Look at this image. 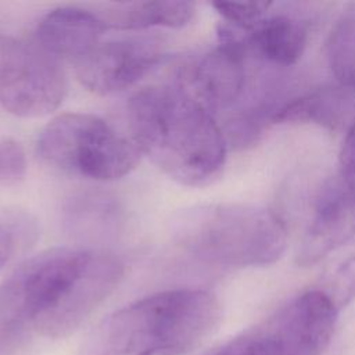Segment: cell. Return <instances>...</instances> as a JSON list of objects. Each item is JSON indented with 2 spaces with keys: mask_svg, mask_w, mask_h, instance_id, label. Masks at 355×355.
Segmentation results:
<instances>
[{
  "mask_svg": "<svg viewBox=\"0 0 355 355\" xmlns=\"http://www.w3.org/2000/svg\"><path fill=\"white\" fill-rule=\"evenodd\" d=\"M123 273L118 257L89 248L57 247L25 259L0 283V347L29 331L46 338L69 336Z\"/></svg>",
  "mask_w": 355,
  "mask_h": 355,
  "instance_id": "obj_1",
  "label": "cell"
},
{
  "mask_svg": "<svg viewBox=\"0 0 355 355\" xmlns=\"http://www.w3.org/2000/svg\"><path fill=\"white\" fill-rule=\"evenodd\" d=\"M133 143L180 184L215 182L226 162V137L216 122L180 86L155 85L136 92L128 105Z\"/></svg>",
  "mask_w": 355,
  "mask_h": 355,
  "instance_id": "obj_2",
  "label": "cell"
},
{
  "mask_svg": "<svg viewBox=\"0 0 355 355\" xmlns=\"http://www.w3.org/2000/svg\"><path fill=\"white\" fill-rule=\"evenodd\" d=\"M220 316L211 291L155 293L108 315L87 336L80 355H186L216 329Z\"/></svg>",
  "mask_w": 355,
  "mask_h": 355,
  "instance_id": "obj_3",
  "label": "cell"
},
{
  "mask_svg": "<svg viewBox=\"0 0 355 355\" xmlns=\"http://www.w3.org/2000/svg\"><path fill=\"white\" fill-rule=\"evenodd\" d=\"M175 243L205 263L265 266L287 247V227L273 211L247 204H212L183 211L172 223Z\"/></svg>",
  "mask_w": 355,
  "mask_h": 355,
  "instance_id": "obj_4",
  "label": "cell"
},
{
  "mask_svg": "<svg viewBox=\"0 0 355 355\" xmlns=\"http://www.w3.org/2000/svg\"><path fill=\"white\" fill-rule=\"evenodd\" d=\"M40 157L50 165L93 180H115L133 171L140 151L107 122L90 114L54 118L37 140Z\"/></svg>",
  "mask_w": 355,
  "mask_h": 355,
  "instance_id": "obj_5",
  "label": "cell"
},
{
  "mask_svg": "<svg viewBox=\"0 0 355 355\" xmlns=\"http://www.w3.org/2000/svg\"><path fill=\"white\" fill-rule=\"evenodd\" d=\"M338 309L320 290H309L208 355H323Z\"/></svg>",
  "mask_w": 355,
  "mask_h": 355,
  "instance_id": "obj_6",
  "label": "cell"
},
{
  "mask_svg": "<svg viewBox=\"0 0 355 355\" xmlns=\"http://www.w3.org/2000/svg\"><path fill=\"white\" fill-rule=\"evenodd\" d=\"M67 76L54 54L36 39H18L0 54V104L12 115L37 118L58 108Z\"/></svg>",
  "mask_w": 355,
  "mask_h": 355,
  "instance_id": "obj_7",
  "label": "cell"
},
{
  "mask_svg": "<svg viewBox=\"0 0 355 355\" xmlns=\"http://www.w3.org/2000/svg\"><path fill=\"white\" fill-rule=\"evenodd\" d=\"M219 44L187 65L182 76L186 90L209 114L229 111L241 98L247 83V49L239 31L227 24L218 28Z\"/></svg>",
  "mask_w": 355,
  "mask_h": 355,
  "instance_id": "obj_8",
  "label": "cell"
},
{
  "mask_svg": "<svg viewBox=\"0 0 355 355\" xmlns=\"http://www.w3.org/2000/svg\"><path fill=\"white\" fill-rule=\"evenodd\" d=\"M162 58L164 47L153 37L100 42L75 62L76 76L93 93L110 94L135 85Z\"/></svg>",
  "mask_w": 355,
  "mask_h": 355,
  "instance_id": "obj_9",
  "label": "cell"
},
{
  "mask_svg": "<svg viewBox=\"0 0 355 355\" xmlns=\"http://www.w3.org/2000/svg\"><path fill=\"white\" fill-rule=\"evenodd\" d=\"M355 237V173H341L322 190L297 252L306 268Z\"/></svg>",
  "mask_w": 355,
  "mask_h": 355,
  "instance_id": "obj_10",
  "label": "cell"
},
{
  "mask_svg": "<svg viewBox=\"0 0 355 355\" xmlns=\"http://www.w3.org/2000/svg\"><path fill=\"white\" fill-rule=\"evenodd\" d=\"M105 29L98 14L78 7H60L43 17L35 39L57 58L76 62L100 43Z\"/></svg>",
  "mask_w": 355,
  "mask_h": 355,
  "instance_id": "obj_11",
  "label": "cell"
},
{
  "mask_svg": "<svg viewBox=\"0 0 355 355\" xmlns=\"http://www.w3.org/2000/svg\"><path fill=\"white\" fill-rule=\"evenodd\" d=\"M248 54L277 65L295 64L306 46V31L287 15L262 18L248 31H240Z\"/></svg>",
  "mask_w": 355,
  "mask_h": 355,
  "instance_id": "obj_12",
  "label": "cell"
},
{
  "mask_svg": "<svg viewBox=\"0 0 355 355\" xmlns=\"http://www.w3.org/2000/svg\"><path fill=\"white\" fill-rule=\"evenodd\" d=\"M196 15L190 1H128L105 6L98 14L105 26L115 29H147L154 26L182 28Z\"/></svg>",
  "mask_w": 355,
  "mask_h": 355,
  "instance_id": "obj_13",
  "label": "cell"
},
{
  "mask_svg": "<svg viewBox=\"0 0 355 355\" xmlns=\"http://www.w3.org/2000/svg\"><path fill=\"white\" fill-rule=\"evenodd\" d=\"M119 207L105 194L86 193L72 197L65 208V223L73 234L103 237L119 223Z\"/></svg>",
  "mask_w": 355,
  "mask_h": 355,
  "instance_id": "obj_14",
  "label": "cell"
},
{
  "mask_svg": "<svg viewBox=\"0 0 355 355\" xmlns=\"http://www.w3.org/2000/svg\"><path fill=\"white\" fill-rule=\"evenodd\" d=\"M347 89V87H345ZM345 89H322L293 100L276 111L272 116L275 123L315 122L333 128L338 123L348 100Z\"/></svg>",
  "mask_w": 355,
  "mask_h": 355,
  "instance_id": "obj_15",
  "label": "cell"
},
{
  "mask_svg": "<svg viewBox=\"0 0 355 355\" xmlns=\"http://www.w3.org/2000/svg\"><path fill=\"white\" fill-rule=\"evenodd\" d=\"M327 60L334 76L345 87H355V6L334 24L327 40Z\"/></svg>",
  "mask_w": 355,
  "mask_h": 355,
  "instance_id": "obj_16",
  "label": "cell"
},
{
  "mask_svg": "<svg viewBox=\"0 0 355 355\" xmlns=\"http://www.w3.org/2000/svg\"><path fill=\"white\" fill-rule=\"evenodd\" d=\"M36 219L19 209L0 211V270L37 240Z\"/></svg>",
  "mask_w": 355,
  "mask_h": 355,
  "instance_id": "obj_17",
  "label": "cell"
},
{
  "mask_svg": "<svg viewBox=\"0 0 355 355\" xmlns=\"http://www.w3.org/2000/svg\"><path fill=\"white\" fill-rule=\"evenodd\" d=\"M345 245L344 254L324 273L320 288L338 311L355 298V237Z\"/></svg>",
  "mask_w": 355,
  "mask_h": 355,
  "instance_id": "obj_18",
  "label": "cell"
},
{
  "mask_svg": "<svg viewBox=\"0 0 355 355\" xmlns=\"http://www.w3.org/2000/svg\"><path fill=\"white\" fill-rule=\"evenodd\" d=\"M218 14L225 19V24L240 29L248 31L258 24L269 7L270 1H247V3H225L218 1L212 4Z\"/></svg>",
  "mask_w": 355,
  "mask_h": 355,
  "instance_id": "obj_19",
  "label": "cell"
},
{
  "mask_svg": "<svg viewBox=\"0 0 355 355\" xmlns=\"http://www.w3.org/2000/svg\"><path fill=\"white\" fill-rule=\"evenodd\" d=\"M26 175V157L22 146L6 137L0 140V186H14Z\"/></svg>",
  "mask_w": 355,
  "mask_h": 355,
  "instance_id": "obj_20",
  "label": "cell"
},
{
  "mask_svg": "<svg viewBox=\"0 0 355 355\" xmlns=\"http://www.w3.org/2000/svg\"><path fill=\"white\" fill-rule=\"evenodd\" d=\"M338 161L341 173H355V119L345 135L340 150Z\"/></svg>",
  "mask_w": 355,
  "mask_h": 355,
  "instance_id": "obj_21",
  "label": "cell"
}]
</instances>
